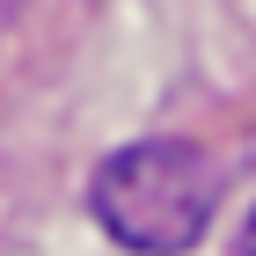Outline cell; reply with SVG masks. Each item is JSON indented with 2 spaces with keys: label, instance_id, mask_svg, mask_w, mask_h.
Instances as JSON below:
<instances>
[{
  "label": "cell",
  "instance_id": "cell-1",
  "mask_svg": "<svg viewBox=\"0 0 256 256\" xmlns=\"http://www.w3.org/2000/svg\"><path fill=\"white\" fill-rule=\"evenodd\" d=\"M88 205L110 242L139 256H183L220 212V161L190 139H139L96 168Z\"/></svg>",
  "mask_w": 256,
  "mask_h": 256
},
{
  "label": "cell",
  "instance_id": "cell-2",
  "mask_svg": "<svg viewBox=\"0 0 256 256\" xmlns=\"http://www.w3.org/2000/svg\"><path fill=\"white\" fill-rule=\"evenodd\" d=\"M234 256H256V212H249V227H242V242H234Z\"/></svg>",
  "mask_w": 256,
  "mask_h": 256
}]
</instances>
